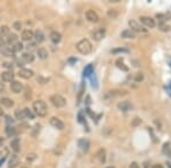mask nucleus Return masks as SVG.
I'll return each mask as SVG.
<instances>
[{"label":"nucleus","instance_id":"nucleus-1","mask_svg":"<svg viewBox=\"0 0 171 168\" xmlns=\"http://www.w3.org/2000/svg\"><path fill=\"white\" fill-rule=\"evenodd\" d=\"M77 50L80 53H82V55H88V53L91 52L92 46H91V43L89 40L83 39V40H81V41H79L77 43Z\"/></svg>","mask_w":171,"mask_h":168},{"label":"nucleus","instance_id":"nucleus-2","mask_svg":"<svg viewBox=\"0 0 171 168\" xmlns=\"http://www.w3.org/2000/svg\"><path fill=\"white\" fill-rule=\"evenodd\" d=\"M33 110L38 116L40 117H45L48 112V108H47V105L45 102L41 101V100H38V101L33 102Z\"/></svg>","mask_w":171,"mask_h":168},{"label":"nucleus","instance_id":"nucleus-3","mask_svg":"<svg viewBox=\"0 0 171 168\" xmlns=\"http://www.w3.org/2000/svg\"><path fill=\"white\" fill-rule=\"evenodd\" d=\"M50 102L52 103V106L54 107H56V108H62V107H64V106L66 105V100L62 97V95L60 94H54L50 97Z\"/></svg>","mask_w":171,"mask_h":168},{"label":"nucleus","instance_id":"nucleus-4","mask_svg":"<svg viewBox=\"0 0 171 168\" xmlns=\"http://www.w3.org/2000/svg\"><path fill=\"white\" fill-rule=\"evenodd\" d=\"M140 22L148 28H152L155 26V21L152 17H150V16H142L140 17Z\"/></svg>","mask_w":171,"mask_h":168},{"label":"nucleus","instance_id":"nucleus-5","mask_svg":"<svg viewBox=\"0 0 171 168\" xmlns=\"http://www.w3.org/2000/svg\"><path fill=\"white\" fill-rule=\"evenodd\" d=\"M86 18H87L89 22H91V23H97V22L99 21V17H98L97 13L91 10V9L86 11Z\"/></svg>","mask_w":171,"mask_h":168},{"label":"nucleus","instance_id":"nucleus-6","mask_svg":"<svg viewBox=\"0 0 171 168\" xmlns=\"http://www.w3.org/2000/svg\"><path fill=\"white\" fill-rule=\"evenodd\" d=\"M33 70L31 69H28V68H21L18 70V76L22 77V78H25V80H29L33 76Z\"/></svg>","mask_w":171,"mask_h":168},{"label":"nucleus","instance_id":"nucleus-7","mask_svg":"<svg viewBox=\"0 0 171 168\" xmlns=\"http://www.w3.org/2000/svg\"><path fill=\"white\" fill-rule=\"evenodd\" d=\"M105 34H106V31L105 28H97L96 31L92 33V38H94L95 41H101L105 38Z\"/></svg>","mask_w":171,"mask_h":168},{"label":"nucleus","instance_id":"nucleus-8","mask_svg":"<svg viewBox=\"0 0 171 168\" xmlns=\"http://www.w3.org/2000/svg\"><path fill=\"white\" fill-rule=\"evenodd\" d=\"M50 125H52V127L57 128V130H63L64 128V123L62 122L61 119L57 118V117H52V118H50Z\"/></svg>","mask_w":171,"mask_h":168},{"label":"nucleus","instance_id":"nucleus-9","mask_svg":"<svg viewBox=\"0 0 171 168\" xmlns=\"http://www.w3.org/2000/svg\"><path fill=\"white\" fill-rule=\"evenodd\" d=\"M1 80L2 82H13L14 80V73L11 70H6L1 73Z\"/></svg>","mask_w":171,"mask_h":168},{"label":"nucleus","instance_id":"nucleus-10","mask_svg":"<svg viewBox=\"0 0 171 168\" xmlns=\"http://www.w3.org/2000/svg\"><path fill=\"white\" fill-rule=\"evenodd\" d=\"M78 145H79V148H80L82 151L87 152V151L89 150V147H90V142H89L87 139H81V140L78 141Z\"/></svg>","mask_w":171,"mask_h":168},{"label":"nucleus","instance_id":"nucleus-11","mask_svg":"<svg viewBox=\"0 0 171 168\" xmlns=\"http://www.w3.org/2000/svg\"><path fill=\"white\" fill-rule=\"evenodd\" d=\"M11 89L14 93H21L22 90H23V85H22V83L17 82V81H13L11 84Z\"/></svg>","mask_w":171,"mask_h":168},{"label":"nucleus","instance_id":"nucleus-12","mask_svg":"<svg viewBox=\"0 0 171 168\" xmlns=\"http://www.w3.org/2000/svg\"><path fill=\"white\" fill-rule=\"evenodd\" d=\"M129 26H130V30L133 32H144V28L140 26L138 23H137L135 19H130L129 21Z\"/></svg>","mask_w":171,"mask_h":168},{"label":"nucleus","instance_id":"nucleus-13","mask_svg":"<svg viewBox=\"0 0 171 168\" xmlns=\"http://www.w3.org/2000/svg\"><path fill=\"white\" fill-rule=\"evenodd\" d=\"M118 108H119L121 111H129L130 109L133 108V105H131L129 101H122L118 105Z\"/></svg>","mask_w":171,"mask_h":168},{"label":"nucleus","instance_id":"nucleus-14","mask_svg":"<svg viewBox=\"0 0 171 168\" xmlns=\"http://www.w3.org/2000/svg\"><path fill=\"white\" fill-rule=\"evenodd\" d=\"M33 32L31 30H24V31L22 32V40L23 41H31L32 39H33Z\"/></svg>","mask_w":171,"mask_h":168},{"label":"nucleus","instance_id":"nucleus-15","mask_svg":"<svg viewBox=\"0 0 171 168\" xmlns=\"http://www.w3.org/2000/svg\"><path fill=\"white\" fill-rule=\"evenodd\" d=\"M49 38H50L52 42H54V43H58V42H61V40H62V35H61V33H58L57 31H54L50 33Z\"/></svg>","mask_w":171,"mask_h":168},{"label":"nucleus","instance_id":"nucleus-16","mask_svg":"<svg viewBox=\"0 0 171 168\" xmlns=\"http://www.w3.org/2000/svg\"><path fill=\"white\" fill-rule=\"evenodd\" d=\"M121 36H122L123 39H135L136 38V33H135L133 31H131L130 28H128V30L122 31Z\"/></svg>","mask_w":171,"mask_h":168},{"label":"nucleus","instance_id":"nucleus-17","mask_svg":"<svg viewBox=\"0 0 171 168\" xmlns=\"http://www.w3.org/2000/svg\"><path fill=\"white\" fill-rule=\"evenodd\" d=\"M33 38L35 39V41L39 42V43H41V42L45 41V34H43V32L40 31V30H37V31L33 33Z\"/></svg>","mask_w":171,"mask_h":168},{"label":"nucleus","instance_id":"nucleus-18","mask_svg":"<svg viewBox=\"0 0 171 168\" xmlns=\"http://www.w3.org/2000/svg\"><path fill=\"white\" fill-rule=\"evenodd\" d=\"M96 157H97L98 161H99L101 164H104L105 160H106V152H105L104 149H99L98 152L96 153Z\"/></svg>","mask_w":171,"mask_h":168},{"label":"nucleus","instance_id":"nucleus-19","mask_svg":"<svg viewBox=\"0 0 171 168\" xmlns=\"http://www.w3.org/2000/svg\"><path fill=\"white\" fill-rule=\"evenodd\" d=\"M6 43L8 44H11V46H14L15 43H17V35L14 34V33H9L7 35V39H6Z\"/></svg>","mask_w":171,"mask_h":168},{"label":"nucleus","instance_id":"nucleus-20","mask_svg":"<svg viewBox=\"0 0 171 168\" xmlns=\"http://www.w3.org/2000/svg\"><path fill=\"white\" fill-rule=\"evenodd\" d=\"M0 103L6 108H11V107L14 106V101L9 98H1L0 99Z\"/></svg>","mask_w":171,"mask_h":168},{"label":"nucleus","instance_id":"nucleus-21","mask_svg":"<svg viewBox=\"0 0 171 168\" xmlns=\"http://www.w3.org/2000/svg\"><path fill=\"white\" fill-rule=\"evenodd\" d=\"M11 147L15 152H18V151H20V149H21V148H20L21 147V143H20V140H18L17 137H15L14 140L11 141Z\"/></svg>","mask_w":171,"mask_h":168},{"label":"nucleus","instance_id":"nucleus-22","mask_svg":"<svg viewBox=\"0 0 171 168\" xmlns=\"http://www.w3.org/2000/svg\"><path fill=\"white\" fill-rule=\"evenodd\" d=\"M22 60L23 63H32L34 60V56L31 52H25L22 55Z\"/></svg>","mask_w":171,"mask_h":168},{"label":"nucleus","instance_id":"nucleus-23","mask_svg":"<svg viewBox=\"0 0 171 168\" xmlns=\"http://www.w3.org/2000/svg\"><path fill=\"white\" fill-rule=\"evenodd\" d=\"M37 53H38L40 59H47V57H48V51H47L45 48H39V49L37 50Z\"/></svg>","mask_w":171,"mask_h":168},{"label":"nucleus","instance_id":"nucleus-24","mask_svg":"<svg viewBox=\"0 0 171 168\" xmlns=\"http://www.w3.org/2000/svg\"><path fill=\"white\" fill-rule=\"evenodd\" d=\"M18 157L16 156V154H13L11 158V160H9V166H8V168H15L16 166L18 165Z\"/></svg>","mask_w":171,"mask_h":168},{"label":"nucleus","instance_id":"nucleus-25","mask_svg":"<svg viewBox=\"0 0 171 168\" xmlns=\"http://www.w3.org/2000/svg\"><path fill=\"white\" fill-rule=\"evenodd\" d=\"M1 53L4 55V56L6 57H11L13 55H14V52L11 51V48H9V47H1Z\"/></svg>","mask_w":171,"mask_h":168},{"label":"nucleus","instance_id":"nucleus-26","mask_svg":"<svg viewBox=\"0 0 171 168\" xmlns=\"http://www.w3.org/2000/svg\"><path fill=\"white\" fill-rule=\"evenodd\" d=\"M6 133L8 136H15L17 134V130L15 128L14 126H7L6 127Z\"/></svg>","mask_w":171,"mask_h":168},{"label":"nucleus","instance_id":"nucleus-27","mask_svg":"<svg viewBox=\"0 0 171 168\" xmlns=\"http://www.w3.org/2000/svg\"><path fill=\"white\" fill-rule=\"evenodd\" d=\"M15 117L20 120H23V119L26 118V116H25V112H24V109L21 110V109H17L16 111H15Z\"/></svg>","mask_w":171,"mask_h":168},{"label":"nucleus","instance_id":"nucleus-28","mask_svg":"<svg viewBox=\"0 0 171 168\" xmlns=\"http://www.w3.org/2000/svg\"><path fill=\"white\" fill-rule=\"evenodd\" d=\"M156 18L159 21L163 22V21H168L171 18V14L170 13H167V14H157L156 15Z\"/></svg>","mask_w":171,"mask_h":168},{"label":"nucleus","instance_id":"nucleus-29","mask_svg":"<svg viewBox=\"0 0 171 168\" xmlns=\"http://www.w3.org/2000/svg\"><path fill=\"white\" fill-rule=\"evenodd\" d=\"M22 49H23V44L21 42H17V43H15L14 46H11V51L14 53L20 52V51H22Z\"/></svg>","mask_w":171,"mask_h":168},{"label":"nucleus","instance_id":"nucleus-30","mask_svg":"<svg viewBox=\"0 0 171 168\" xmlns=\"http://www.w3.org/2000/svg\"><path fill=\"white\" fill-rule=\"evenodd\" d=\"M92 73H94V66L92 65H88L83 69V76H89Z\"/></svg>","mask_w":171,"mask_h":168},{"label":"nucleus","instance_id":"nucleus-31","mask_svg":"<svg viewBox=\"0 0 171 168\" xmlns=\"http://www.w3.org/2000/svg\"><path fill=\"white\" fill-rule=\"evenodd\" d=\"M116 66L119 67L120 69L124 70V72H127V70H128V67L124 66V64H123V60L122 59H118V60H116Z\"/></svg>","mask_w":171,"mask_h":168},{"label":"nucleus","instance_id":"nucleus-32","mask_svg":"<svg viewBox=\"0 0 171 168\" xmlns=\"http://www.w3.org/2000/svg\"><path fill=\"white\" fill-rule=\"evenodd\" d=\"M162 151H163V153H165V154H170L171 153V144L170 143H164Z\"/></svg>","mask_w":171,"mask_h":168},{"label":"nucleus","instance_id":"nucleus-33","mask_svg":"<svg viewBox=\"0 0 171 168\" xmlns=\"http://www.w3.org/2000/svg\"><path fill=\"white\" fill-rule=\"evenodd\" d=\"M0 34L2 35V36H4V35H8L9 34V27L6 26V25H5V26H1V27H0Z\"/></svg>","mask_w":171,"mask_h":168},{"label":"nucleus","instance_id":"nucleus-34","mask_svg":"<svg viewBox=\"0 0 171 168\" xmlns=\"http://www.w3.org/2000/svg\"><path fill=\"white\" fill-rule=\"evenodd\" d=\"M90 80H91V85H92V88L97 89L98 85H97V80H96V76H95V73H92L90 75Z\"/></svg>","mask_w":171,"mask_h":168},{"label":"nucleus","instance_id":"nucleus-35","mask_svg":"<svg viewBox=\"0 0 171 168\" xmlns=\"http://www.w3.org/2000/svg\"><path fill=\"white\" fill-rule=\"evenodd\" d=\"M24 112H25V116H26V118H30V119H33V118H34V115H33V112H32L29 108H25L24 109Z\"/></svg>","mask_w":171,"mask_h":168},{"label":"nucleus","instance_id":"nucleus-36","mask_svg":"<svg viewBox=\"0 0 171 168\" xmlns=\"http://www.w3.org/2000/svg\"><path fill=\"white\" fill-rule=\"evenodd\" d=\"M107 15L112 18H115L116 16H118V10H116V9H108Z\"/></svg>","mask_w":171,"mask_h":168},{"label":"nucleus","instance_id":"nucleus-37","mask_svg":"<svg viewBox=\"0 0 171 168\" xmlns=\"http://www.w3.org/2000/svg\"><path fill=\"white\" fill-rule=\"evenodd\" d=\"M159 28H160L161 31H163V32H167V31H170V26H168V25L165 24H160L159 25Z\"/></svg>","mask_w":171,"mask_h":168},{"label":"nucleus","instance_id":"nucleus-38","mask_svg":"<svg viewBox=\"0 0 171 168\" xmlns=\"http://www.w3.org/2000/svg\"><path fill=\"white\" fill-rule=\"evenodd\" d=\"M13 27H14L16 31H21V28H22L21 22H15L14 24H13Z\"/></svg>","mask_w":171,"mask_h":168},{"label":"nucleus","instance_id":"nucleus-39","mask_svg":"<svg viewBox=\"0 0 171 168\" xmlns=\"http://www.w3.org/2000/svg\"><path fill=\"white\" fill-rule=\"evenodd\" d=\"M143 80H144L143 73H138L136 76H135V81H136V82H142Z\"/></svg>","mask_w":171,"mask_h":168},{"label":"nucleus","instance_id":"nucleus-40","mask_svg":"<svg viewBox=\"0 0 171 168\" xmlns=\"http://www.w3.org/2000/svg\"><path fill=\"white\" fill-rule=\"evenodd\" d=\"M113 53H118V52H128V49H124V48H120V49H113L112 50Z\"/></svg>","mask_w":171,"mask_h":168},{"label":"nucleus","instance_id":"nucleus-41","mask_svg":"<svg viewBox=\"0 0 171 168\" xmlns=\"http://www.w3.org/2000/svg\"><path fill=\"white\" fill-rule=\"evenodd\" d=\"M37 158V156H35L34 153H30V154H28V157H26V160L28 161H33Z\"/></svg>","mask_w":171,"mask_h":168},{"label":"nucleus","instance_id":"nucleus-42","mask_svg":"<svg viewBox=\"0 0 171 168\" xmlns=\"http://www.w3.org/2000/svg\"><path fill=\"white\" fill-rule=\"evenodd\" d=\"M38 82L39 83H41V84H46L47 82H48V80H46V78H43V77H41V76H39L38 77Z\"/></svg>","mask_w":171,"mask_h":168},{"label":"nucleus","instance_id":"nucleus-43","mask_svg":"<svg viewBox=\"0 0 171 168\" xmlns=\"http://www.w3.org/2000/svg\"><path fill=\"white\" fill-rule=\"evenodd\" d=\"M2 66H4L5 68L11 69V68H13V64H11V63H4V64H2Z\"/></svg>","mask_w":171,"mask_h":168},{"label":"nucleus","instance_id":"nucleus-44","mask_svg":"<svg viewBox=\"0 0 171 168\" xmlns=\"http://www.w3.org/2000/svg\"><path fill=\"white\" fill-rule=\"evenodd\" d=\"M129 168H139V164H138V162H136V161H133V162H131V164H130Z\"/></svg>","mask_w":171,"mask_h":168},{"label":"nucleus","instance_id":"nucleus-45","mask_svg":"<svg viewBox=\"0 0 171 168\" xmlns=\"http://www.w3.org/2000/svg\"><path fill=\"white\" fill-rule=\"evenodd\" d=\"M142 123V120H140V118H138V117H136L135 118V120H133V126H136V125H138V124H140Z\"/></svg>","mask_w":171,"mask_h":168},{"label":"nucleus","instance_id":"nucleus-46","mask_svg":"<svg viewBox=\"0 0 171 168\" xmlns=\"http://www.w3.org/2000/svg\"><path fill=\"white\" fill-rule=\"evenodd\" d=\"M6 120H7L8 124H11H11H13V123H14V119L11 118V116H6Z\"/></svg>","mask_w":171,"mask_h":168},{"label":"nucleus","instance_id":"nucleus-47","mask_svg":"<svg viewBox=\"0 0 171 168\" xmlns=\"http://www.w3.org/2000/svg\"><path fill=\"white\" fill-rule=\"evenodd\" d=\"M34 48H35V43H31V44H29V46H28V49L29 50H30V49L33 50Z\"/></svg>","mask_w":171,"mask_h":168},{"label":"nucleus","instance_id":"nucleus-48","mask_svg":"<svg viewBox=\"0 0 171 168\" xmlns=\"http://www.w3.org/2000/svg\"><path fill=\"white\" fill-rule=\"evenodd\" d=\"M5 43H6V41H5L4 39L0 36V47H4V46H5Z\"/></svg>","mask_w":171,"mask_h":168},{"label":"nucleus","instance_id":"nucleus-49","mask_svg":"<svg viewBox=\"0 0 171 168\" xmlns=\"http://www.w3.org/2000/svg\"><path fill=\"white\" fill-rule=\"evenodd\" d=\"M5 90V85H4V83L0 81V92H2Z\"/></svg>","mask_w":171,"mask_h":168},{"label":"nucleus","instance_id":"nucleus-50","mask_svg":"<svg viewBox=\"0 0 171 168\" xmlns=\"http://www.w3.org/2000/svg\"><path fill=\"white\" fill-rule=\"evenodd\" d=\"M2 143H4V137H0V147L2 145Z\"/></svg>","mask_w":171,"mask_h":168},{"label":"nucleus","instance_id":"nucleus-51","mask_svg":"<svg viewBox=\"0 0 171 168\" xmlns=\"http://www.w3.org/2000/svg\"><path fill=\"white\" fill-rule=\"evenodd\" d=\"M4 115V110H2V108L0 107V116H2Z\"/></svg>","mask_w":171,"mask_h":168},{"label":"nucleus","instance_id":"nucleus-52","mask_svg":"<svg viewBox=\"0 0 171 168\" xmlns=\"http://www.w3.org/2000/svg\"><path fill=\"white\" fill-rule=\"evenodd\" d=\"M69 61H70V63H75V61H77V59H74V58H72V59H70Z\"/></svg>","mask_w":171,"mask_h":168},{"label":"nucleus","instance_id":"nucleus-53","mask_svg":"<svg viewBox=\"0 0 171 168\" xmlns=\"http://www.w3.org/2000/svg\"><path fill=\"white\" fill-rule=\"evenodd\" d=\"M167 165H168V167L171 168V161H167Z\"/></svg>","mask_w":171,"mask_h":168},{"label":"nucleus","instance_id":"nucleus-54","mask_svg":"<svg viewBox=\"0 0 171 168\" xmlns=\"http://www.w3.org/2000/svg\"><path fill=\"white\" fill-rule=\"evenodd\" d=\"M153 168H163V167H162V166H160V165H155Z\"/></svg>","mask_w":171,"mask_h":168},{"label":"nucleus","instance_id":"nucleus-55","mask_svg":"<svg viewBox=\"0 0 171 168\" xmlns=\"http://www.w3.org/2000/svg\"><path fill=\"white\" fill-rule=\"evenodd\" d=\"M106 168H114V167H112V166H111V167H106Z\"/></svg>","mask_w":171,"mask_h":168},{"label":"nucleus","instance_id":"nucleus-56","mask_svg":"<svg viewBox=\"0 0 171 168\" xmlns=\"http://www.w3.org/2000/svg\"><path fill=\"white\" fill-rule=\"evenodd\" d=\"M22 168H26V167H22Z\"/></svg>","mask_w":171,"mask_h":168}]
</instances>
